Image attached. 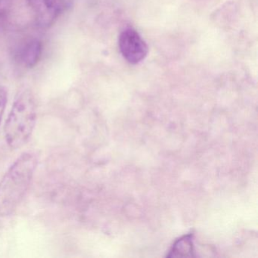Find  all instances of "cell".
Returning <instances> with one entry per match:
<instances>
[{
    "mask_svg": "<svg viewBox=\"0 0 258 258\" xmlns=\"http://www.w3.org/2000/svg\"><path fill=\"white\" fill-rule=\"evenodd\" d=\"M7 101H8V91L6 87L0 86V123L5 111Z\"/></svg>",
    "mask_w": 258,
    "mask_h": 258,
    "instance_id": "7",
    "label": "cell"
},
{
    "mask_svg": "<svg viewBox=\"0 0 258 258\" xmlns=\"http://www.w3.org/2000/svg\"><path fill=\"white\" fill-rule=\"evenodd\" d=\"M37 121V106L32 93L23 91L15 100L5 125V137L11 149L22 147L29 140Z\"/></svg>",
    "mask_w": 258,
    "mask_h": 258,
    "instance_id": "2",
    "label": "cell"
},
{
    "mask_svg": "<svg viewBox=\"0 0 258 258\" xmlns=\"http://www.w3.org/2000/svg\"><path fill=\"white\" fill-rule=\"evenodd\" d=\"M168 257H191L195 256L193 250L192 235L188 234L179 238L176 241L170 253L167 255Z\"/></svg>",
    "mask_w": 258,
    "mask_h": 258,
    "instance_id": "6",
    "label": "cell"
},
{
    "mask_svg": "<svg viewBox=\"0 0 258 258\" xmlns=\"http://www.w3.org/2000/svg\"><path fill=\"white\" fill-rule=\"evenodd\" d=\"M119 49L123 58L132 64H137L147 56L149 48L138 32L126 28L120 34Z\"/></svg>",
    "mask_w": 258,
    "mask_h": 258,
    "instance_id": "3",
    "label": "cell"
},
{
    "mask_svg": "<svg viewBox=\"0 0 258 258\" xmlns=\"http://www.w3.org/2000/svg\"><path fill=\"white\" fill-rule=\"evenodd\" d=\"M64 3H66V7H69V6L71 5V4H72V0H64Z\"/></svg>",
    "mask_w": 258,
    "mask_h": 258,
    "instance_id": "8",
    "label": "cell"
},
{
    "mask_svg": "<svg viewBox=\"0 0 258 258\" xmlns=\"http://www.w3.org/2000/svg\"><path fill=\"white\" fill-rule=\"evenodd\" d=\"M43 52V44L37 39L26 42L18 51V61L27 69H32L40 61Z\"/></svg>",
    "mask_w": 258,
    "mask_h": 258,
    "instance_id": "5",
    "label": "cell"
},
{
    "mask_svg": "<svg viewBox=\"0 0 258 258\" xmlns=\"http://www.w3.org/2000/svg\"><path fill=\"white\" fill-rule=\"evenodd\" d=\"M36 23L40 28H48L55 23L67 8L64 0H26Z\"/></svg>",
    "mask_w": 258,
    "mask_h": 258,
    "instance_id": "4",
    "label": "cell"
},
{
    "mask_svg": "<svg viewBox=\"0 0 258 258\" xmlns=\"http://www.w3.org/2000/svg\"><path fill=\"white\" fill-rule=\"evenodd\" d=\"M37 165L34 154H22L0 182V216L13 214L29 188Z\"/></svg>",
    "mask_w": 258,
    "mask_h": 258,
    "instance_id": "1",
    "label": "cell"
}]
</instances>
